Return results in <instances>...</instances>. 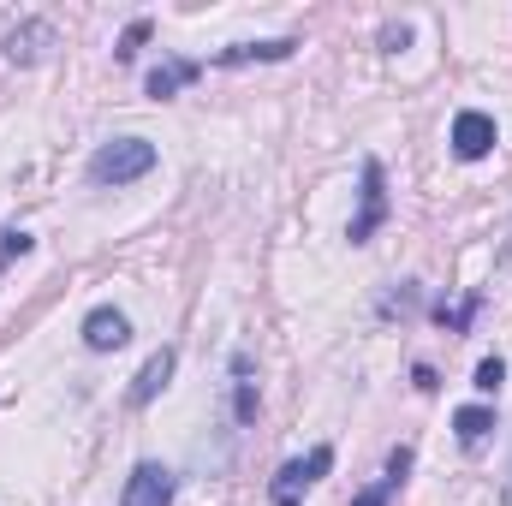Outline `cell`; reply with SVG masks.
I'll use <instances>...</instances> for the list:
<instances>
[{"mask_svg":"<svg viewBox=\"0 0 512 506\" xmlns=\"http://www.w3.org/2000/svg\"><path fill=\"white\" fill-rule=\"evenodd\" d=\"M143 173H155V143L149 137H114V143H102L90 155V179L96 185H131Z\"/></svg>","mask_w":512,"mask_h":506,"instance_id":"obj_1","label":"cell"},{"mask_svg":"<svg viewBox=\"0 0 512 506\" xmlns=\"http://www.w3.org/2000/svg\"><path fill=\"white\" fill-rule=\"evenodd\" d=\"M334 471V447H310L304 459H292V465H280V477H274V506H298V489H310V483H322Z\"/></svg>","mask_w":512,"mask_h":506,"instance_id":"obj_2","label":"cell"},{"mask_svg":"<svg viewBox=\"0 0 512 506\" xmlns=\"http://www.w3.org/2000/svg\"><path fill=\"white\" fill-rule=\"evenodd\" d=\"M382 221H387V185H382V161H364V191H358V221L346 227V239H352V245H370Z\"/></svg>","mask_w":512,"mask_h":506,"instance_id":"obj_3","label":"cell"},{"mask_svg":"<svg viewBox=\"0 0 512 506\" xmlns=\"http://www.w3.org/2000/svg\"><path fill=\"white\" fill-rule=\"evenodd\" d=\"M60 48V30L48 24V18H24V24H12V36H6V60L12 66H36V60H48Z\"/></svg>","mask_w":512,"mask_h":506,"instance_id":"obj_4","label":"cell"},{"mask_svg":"<svg viewBox=\"0 0 512 506\" xmlns=\"http://www.w3.org/2000/svg\"><path fill=\"white\" fill-rule=\"evenodd\" d=\"M495 143H501L495 114H483V108H465V114L453 120V155H459V161H483Z\"/></svg>","mask_w":512,"mask_h":506,"instance_id":"obj_5","label":"cell"},{"mask_svg":"<svg viewBox=\"0 0 512 506\" xmlns=\"http://www.w3.org/2000/svg\"><path fill=\"white\" fill-rule=\"evenodd\" d=\"M173 471L167 465H137L126 477V495H120V506H173Z\"/></svg>","mask_w":512,"mask_h":506,"instance_id":"obj_6","label":"cell"},{"mask_svg":"<svg viewBox=\"0 0 512 506\" xmlns=\"http://www.w3.org/2000/svg\"><path fill=\"white\" fill-rule=\"evenodd\" d=\"M126 340H131L126 310H114V304H96V310L84 316V346H90V352H120Z\"/></svg>","mask_w":512,"mask_h":506,"instance_id":"obj_7","label":"cell"},{"mask_svg":"<svg viewBox=\"0 0 512 506\" xmlns=\"http://www.w3.org/2000/svg\"><path fill=\"white\" fill-rule=\"evenodd\" d=\"M203 78V60H161L149 78H143V90H149V102H173L185 84H197Z\"/></svg>","mask_w":512,"mask_h":506,"instance_id":"obj_8","label":"cell"},{"mask_svg":"<svg viewBox=\"0 0 512 506\" xmlns=\"http://www.w3.org/2000/svg\"><path fill=\"white\" fill-rule=\"evenodd\" d=\"M173 370H179V352H173V346H161V352H155V358H149V364L137 370V381H131L126 399L137 405V411H143V405H149V399H155V393H161V387L173 381Z\"/></svg>","mask_w":512,"mask_h":506,"instance_id":"obj_9","label":"cell"},{"mask_svg":"<svg viewBox=\"0 0 512 506\" xmlns=\"http://www.w3.org/2000/svg\"><path fill=\"white\" fill-rule=\"evenodd\" d=\"M292 36H274V42H233L215 54V66H251V60H292Z\"/></svg>","mask_w":512,"mask_h":506,"instance_id":"obj_10","label":"cell"},{"mask_svg":"<svg viewBox=\"0 0 512 506\" xmlns=\"http://www.w3.org/2000/svg\"><path fill=\"white\" fill-rule=\"evenodd\" d=\"M453 429H459V447H483L489 441V429H495V411L489 405H465V411H453Z\"/></svg>","mask_w":512,"mask_h":506,"instance_id":"obj_11","label":"cell"},{"mask_svg":"<svg viewBox=\"0 0 512 506\" xmlns=\"http://www.w3.org/2000/svg\"><path fill=\"white\" fill-rule=\"evenodd\" d=\"M233 417H239V429H256V417H262V393L251 376L233 381Z\"/></svg>","mask_w":512,"mask_h":506,"instance_id":"obj_12","label":"cell"},{"mask_svg":"<svg viewBox=\"0 0 512 506\" xmlns=\"http://www.w3.org/2000/svg\"><path fill=\"white\" fill-rule=\"evenodd\" d=\"M477 310H483V298H477V292H471V298H465V304H435V322H441V328H447V334H465V328H471V316H477Z\"/></svg>","mask_w":512,"mask_h":506,"instance_id":"obj_13","label":"cell"},{"mask_svg":"<svg viewBox=\"0 0 512 506\" xmlns=\"http://www.w3.org/2000/svg\"><path fill=\"white\" fill-rule=\"evenodd\" d=\"M501 381H507V364H501V358H483L471 387H477V393H501Z\"/></svg>","mask_w":512,"mask_h":506,"instance_id":"obj_14","label":"cell"},{"mask_svg":"<svg viewBox=\"0 0 512 506\" xmlns=\"http://www.w3.org/2000/svg\"><path fill=\"white\" fill-rule=\"evenodd\" d=\"M143 36H149V18H131L126 36H120V48H114V60H131V54L143 48Z\"/></svg>","mask_w":512,"mask_h":506,"instance_id":"obj_15","label":"cell"},{"mask_svg":"<svg viewBox=\"0 0 512 506\" xmlns=\"http://www.w3.org/2000/svg\"><path fill=\"white\" fill-rule=\"evenodd\" d=\"M405 471H411V447H393V453H387V489H399V483H405Z\"/></svg>","mask_w":512,"mask_h":506,"instance_id":"obj_16","label":"cell"},{"mask_svg":"<svg viewBox=\"0 0 512 506\" xmlns=\"http://www.w3.org/2000/svg\"><path fill=\"white\" fill-rule=\"evenodd\" d=\"M30 245H36V239H30V233H18V227H12V233H0V262H12V256H30Z\"/></svg>","mask_w":512,"mask_h":506,"instance_id":"obj_17","label":"cell"},{"mask_svg":"<svg viewBox=\"0 0 512 506\" xmlns=\"http://www.w3.org/2000/svg\"><path fill=\"white\" fill-rule=\"evenodd\" d=\"M411 42V24H387L382 30V48H405Z\"/></svg>","mask_w":512,"mask_h":506,"instance_id":"obj_18","label":"cell"},{"mask_svg":"<svg viewBox=\"0 0 512 506\" xmlns=\"http://www.w3.org/2000/svg\"><path fill=\"white\" fill-rule=\"evenodd\" d=\"M387 495H393V489H387V483H376V489H364L352 506H387Z\"/></svg>","mask_w":512,"mask_h":506,"instance_id":"obj_19","label":"cell"},{"mask_svg":"<svg viewBox=\"0 0 512 506\" xmlns=\"http://www.w3.org/2000/svg\"><path fill=\"white\" fill-rule=\"evenodd\" d=\"M501 268L512 274V233H507V245H501Z\"/></svg>","mask_w":512,"mask_h":506,"instance_id":"obj_20","label":"cell"},{"mask_svg":"<svg viewBox=\"0 0 512 506\" xmlns=\"http://www.w3.org/2000/svg\"><path fill=\"white\" fill-rule=\"evenodd\" d=\"M501 506H512V477H507V489H501Z\"/></svg>","mask_w":512,"mask_h":506,"instance_id":"obj_21","label":"cell"}]
</instances>
